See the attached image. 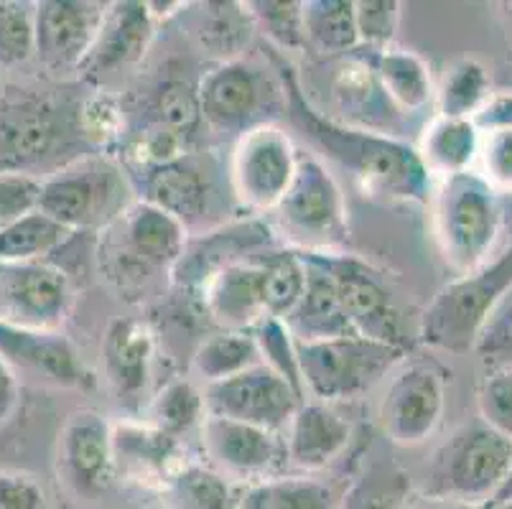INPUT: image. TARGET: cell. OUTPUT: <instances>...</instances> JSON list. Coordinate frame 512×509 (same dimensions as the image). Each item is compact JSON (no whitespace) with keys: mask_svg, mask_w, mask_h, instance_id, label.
<instances>
[{"mask_svg":"<svg viewBox=\"0 0 512 509\" xmlns=\"http://www.w3.org/2000/svg\"><path fill=\"white\" fill-rule=\"evenodd\" d=\"M202 392L207 415H220L273 433L286 431L293 413L306 400L291 382L263 362L240 375L202 387Z\"/></svg>","mask_w":512,"mask_h":509,"instance_id":"obj_18","label":"cell"},{"mask_svg":"<svg viewBox=\"0 0 512 509\" xmlns=\"http://www.w3.org/2000/svg\"><path fill=\"white\" fill-rule=\"evenodd\" d=\"M512 479V441L472 420L456 428L428 459L423 469L426 497L492 504L505 494Z\"/></svg>","mask_w":512,"mask_h":509,"instance_id":"obj_7","label":"cell"},{"mask_svg":"<svg viewBox=\"0 0 512 509\" xmlns=\"http://www.w3.org/2000/svg\"><path fill=\"white\" fill-rule=\"evenodd\" d=\"M342 494L314 474H281L240 489V509H339Z\"/></svg>","mask_w":512,"mask_h":509,"instance_id":"obj_32","label":"cell"},{"mask_svg":"<svg viewBox=\"0 0 512 509\" xmlns=\"http://www.w3.org/2000/svg\"><path fill=\"white\" fill-rule=\"evenodd\" d=\"M199 118L212 133L240 138L260 125L276 123L286 112L281 77L248 59L214 64L197 82Z\"/></svg>","mask_w":512,"mask_h":509,"instance_id":"obj_10","label":"cell"},{"mask_svg":"<svg viewBox=\"0 0 512 509\" xmlns=\"http://www.w3.org/2000/svg\"><path fill=\"white\" fill-rule=\"evenodd\" d=\"M278 245L301 252H339L349 242L347 199L327 168L311 151L299 153L291 186L268 217Z\"/></svg>","mask_w":512,"mask_h":509,"instance_id":"obj_6","label":"cell"},{"mask_svg":"<svg viewBox=\"0 0 512 509\" xmlns=\"http://www.w3.org/2000/svg\"><path fill=\"white\" fill-rule=\"evenodd\" d=\"M329 100L334 107V115H329V118L337 120V123L347 125V128L367 130V133L406 140L403 138L406 115L393 105V100L377 79L375 69L357 51L344 56L339 62L332 77V87H329Z\"/></svg>","mask_w":512,"mask_h":509,"instance_id":"obj_25","label":"cell"},{"mask_svg":"<svg viewBox=\"0 0 512 509\" xmlns=\"http://www.w3.org/2000/svg\"><path fill=\"white\" fill-rule=\"evenodd\" d=\"M375 69L383 90L403 115H421L434 105L436 84L426 59L416 51L390 46L383 51H357Z\"/></svg>","mask_w":512,"mask_h":509,"instance_id":"obj_30","label":"cell"},{"mask_svg":"<svg viewBox=\"0 0 512 509\" xmlns=\"http://www.w3.org/2000/svg\"><path fill=\"white\" fill-rule=\"evenodd\" d=\"M304 34L306 49L321 56L355 54V0H304Z\"/></svg>","mask_w":512,"mask_h":509,"instance_id":"obj_35","label":"cell"},{"mask_svg":"<svg viewBox=\"0 0 512 509\" xmlns=\"http://www.w3.org/2000/svg\"><path fill=\"white\" fill-rule=\"evenodd\" d=\"M240 489L194 459L161 494V504L169 509H240Z\"/></svg>","mask_w":512,"mask_h":509,"instance_id":"obj_39","label":"cell"},{"mask_svg":"<svg viewBox=\"0 0 512 509\" xmlns=\"http://www.w3.org/2000/svg\"><path fill=\"white\" fill-rule=\"evenodd\" d=\"M72 237L64 224L34 209L0 232V263H51Z\"/></svg>","mask_w":512,"mask_h":509,"instance_id":"obj_34","label":"cell"},{"mask_svg":"<svg viewBox=\"0 0 512 509\" xmlns=\"http://www.w3.org/2000/svg\"><path fill=\"white\" fill-rule=\"evenodd\" d=\"M510 288L512 242L492 263L459 275L431 298L418 321V342L449 354L472 352L484 319Z\"/></svg>","mask_w":512,"mask_h":509,"instance_id":"obj_9","label":"cell"},{"mask_svg":"<svg viewBox=\"0 0 512 509\" xmlns=\"http://www.w3.org/2000/svg\"><path fill=\"white\" fill-rule=\"evenodd\" d=\"M403 509H487V504H472V502H459V499H439V497H426L421 492H413L408 504Z\"/></svg>","mask_w":512,"mask_h":509,"instance_id":"obj_54","label":"cell"},{"mask_svg":"<svg viewBox=\"0 0 512 509\" xmlns=\"http://www.w3.org/2000/svg\"><path fill=\"white\" fill-rule=\"evenodd\" d=\"M265 59L273 64L286 92L283 115L291 128L309 143L316 158L344 168L372 202L426 204L431 199L436 184L423 168L413 143L337 123L311 105L286 54L265 46Z\"/></svg>","mask_w":512,"mask_h":509,"instance_id":"obj_1","label":"cell"},{"mask_svg":"<svg viewBox=\"0 0 512 509\" xmlns=\"http://www.w3.org/2000/svg\"><path fill=\"white\" fill-rule=\"evenodd\" d=\"M276 247L281 245L263 217H235L186 240L179 263L171 270V288L197 298L204 283L217 270L242 260H253Z\"/></svg>","mask_w":512,"mask_h":509,"instance_id":"obj_19","label":"cell"},{"mask_svg":"<svg viewBox=\"0 0 512 509\" xmlns=\"http://www.w3.org/2000/svg\"><path fill=\"white\" fill-rule=\"evenodd\" d=\"M197 301L217 331H253L268 316L258 260L217 270L202 286Z\"/></svg>","mask_w":512,"mask_h":509,"instance_id":"obj_27","label":"cell"},{"mask_svg":"<svg viewBox=\"0 0 512 509\" xmlns=\"http://www.w3.org/2000/svg\"><path fill=\"white\" fill-rule=\"evenodd\" d=\"M406 354V349L372 342L357 334L296 344L304 398L311 395V400L327 405L360 398L393 372Z\"/></svg>","mask_w":512,"mask_h":509,"instance_id":"obj_11","label":"cell"},{"mask_svg":"<svg viewBox=\"0 0 512 509\" xmlns=\"http://www.w3.org/2000/svg\"><path fill=\"white\" fill-rule=\"evenodd\" d=\"M136 199L128 168L115 153H87L41 179L39 209L74 235H100Z\"/></svg>","mask_w":512,"mask_h":509,"instance_id":"obj_4","label":"cell"},{"mask_svg":"<svg viewBox=\"0 0 512 509\" xmlns=\"http://www.w3.org/2000/svg\"><path fill=\"white\" fill-rule=\"evenodd\" d=\"M492 77L482 62L477 59H456L451 67H446L444 77L436 84V115L444 118L472 120L479 107L490 100Z\"/></svg>","mask_w":512,"mask_h":509,"instance_id":"obj_38","label":"cell"},{"mask_svg":"<svg viewBox=\"0 0 512 509\" xmlns=\"http://www.w3.org/2000/svg\"><path fill=\"white\" fill-rule=\"evenodd\" d=\"M255 34L245 3H202L194 23V36L209 56L220 62L242 59V51Z\"/></svg>","mask_w":512,"mask_h":509,"instance_id":"obj_36","label":"cell"},{"mask_svg":"<svg viewBox=\"0 0 512 509\" xmlns=\"http://www.w3.org/2000/svg\"><path fill=\"white\" fill-rule=\"evenodd\" d=\"M502 194L477 171L439 181L431 194V227L444 263L456 275L490 263L502 235Z\"/></svg>","mask_w":512,"mask_h":509,"instance_id":"obj_5","label":"cell"},{"mask_svg":"<svg viewBox=\"0 0 512 509\" xmlns=\"http://www.w3.org/2000/svg\"><path fill=\"white\" fill-rule=\"evenodd\" d=\"M477 151L479 130L474 128L472 120L444 118V115H434L428 120L416 143L418 158L434 184L472 171L477 163Z\"/></svg>","mask_w":512,"mask_h":509,"instance_id":"obj_29","label":"cell"},{"mask_svg":"<svg viewBox=\"0 0 512 509\" xmlns=\"http://www.w3.org/2000/svg\"><path fill=\"white\" fill-rule=\"evenodd\" d=\"M304 258L319 265L334 280L344 314L357 336L408 352L411 342L406 334V321H403L388 275L383 270L347 250L309 252Z\"/></svg>","mask_w":512,"mask_h":509,"instance_id":"obj_13","label":"cell"},{"mask_svg":"<svg viewBox=\"0 0 512 509\" xmlns=\"http://www.w3.org/2000/svg\"><path fill=\"white\" fill-rule=\"evenodd\" d=\"M141 418L156 426L158 431L184 441L186 433L199 431L202 420L207 418L202 385H197L189 377L166 382L161 390L153 392Z\"/></svg>","mask_w":512,"mask_h":509,"instance_id":"obj_37","label":"cell"},{"mask_svg":"<svg viewBox=\"0 0 512 509\" xmlns=\"http://www.w3.org/2000/svg\"><path fill=\"white\" fill-rule=\"evenodd\" d=\"M245 8L265 46L281 54L306 51L304 0H248Z\"/></svg>","mask_w":512,"mask_h":509,"instance_id":"obj_41","label":"cell"},{"mask_svg":"<svg viewBox=\"0 0 512 509\" xmlns=\"http://www.w3.org/2000/svg\"><path fill=\"white\" fill-rule=\"evenodd\" d=\"M352 433V423L334 405L304 400L283 431L288 469L296 474H319L347 451Z\"/></svg>","mask_w":512,"mask_h":509,"instance_id":"obj_26","label":"cell"},{"mask_svg":"<svg viewBox=\"0 0 512 509\" xmlns=\"http://www.w3.org/2000/svg\"><path fill=\"white\" fill-rule=\"evenodd\" d=\"M301 148L278 123L260 125L235 140L227 179L240 217H268L291 186Z\"/></svg>","mask_w":512,"mask_h":509,"instance_id":"obj_12","label":"cell"},{"mask_svg":"<svg viewBox=\"0 0 512 509\" xmlns=\"http://www.w3.org/2000/svg\"><path fill=\"white\" fill-rule=\"evenodd\" d=\"M403 6L398 0H355V26L360 49L383 51L395 44Z\"/></svg>","mask_w":512,"mask_h":509,"instance_id":"obj_45","label":"cell"},{"mask_svg":"<svg viewBox=\"0 0 512 509\" xmlns=\"http://www.w3.org/2000/svg\"><path fill=\"white\" fill-rule=\"evenodd\" d=\"M192 461L186 441L158 431L148 420L123 418L113 423L115 482L161 497Z\"/></svg>","mask_w":512,"mask_h":509,"instance_id":"obj_20","label":"cell"},{"mask_svg":"<svg viewBox=\"0 0 512 509\" xmlns=\"http://www.w3.org/2000/svg\"><path fill=\"white\" fill-rule=\"evenodd\" d=\"M411 476L385 456H362L339 497V509H403L413 497Z\"/></svg>","mask_w":512,"mask_h":509,"instance_id":"obj_31","label":"cell"},{"mask_svg":"<svg viewBox=\"0 0 512 509\" xmlns=\"http://www.w3.org/2000/svg\"><path fill=\"white\" fill-rule=\"evenodd\" d=\"M446 413V372L434 359H403L388 382L377 420L390 443L413 448L439 431Z\"/></svg>","mask_w":512,"mask_h":509,"instance_id":"obj_15","label":"cell"},{"mask_svg":"<svg viewBox=\"0 0 512 509\" xmlns=\"http://www.w3.org/2000/svg\"><path fill=\"white\" fill-rule=\"evenodd\" d=\"M74 303L72 278L51 263H0V321L62 331Z\"/></svg>","mask_w":512,"mask_h":509,"instance_id":"obj_17","label":"cell"},{"mask_svg":"<svg viewBox=\"0 0 512 509\" xmlns=\"http://www.w3.org/2000/svg\"><path fill=\"white\" fill-rule=\"evenodd\" d=\"M472 123L479 133L510 130L512 128V90L492 92L490 100L479 107V112L472 118Z\"/></svg>","mask_w":512,"mask_h":509,"instance_id":"obj_52","label":"cell"},{"mask_svg":"<svg viewBox=\"0 0 512 509\" xmlns=\"http://www.w3.org/2000/svg\"><path fill=\"white\" fill-rule=\"evenodd\" d=\"M158 26L161 23L156 21L146 0L107 3L95 44L79 67V77L102 82L107 77L136 69L151 51Z\"/></svg>","mask_w":512,"mask_h":509,"instance_id":"obj_23","label":"cell"},{"mask_svg":"<svg viewBox=\"0 0 512 509\" xmlns=\"http://www.w3.org/2000/svg\"><path fill=\"white\" fill-rule=\"evenodd\" d=\"M136 509H169V507L161 502H153V504H143V507H136Z\"/></svg>","mask_w":512,"mask_h":509,"instance_id":"obj_56","label":"cell"},{"mask_svg":"<svg viewBox=\"0 0 512 509\" xmlns=\"http://www.w3.org/2000/svg\"><path fill=\"white\" fill-rule=\"evenodd\" d=\"M18 405H21V382L13 367L0 359V426H6L16 415Z\"/></svg>","mask_w":512,"mask_h":509,"instance_id":"obj_53","label":"cell"},{"mask_svg":"<svg viewBox=\"0 0 512 509\" xmlns=\"http://www.w3.org/2000/svg\"><path fill=\"white\" fill-rule=\"evenodd\" d=\"M102 377L128 418H141L151 400L156 334L141 316H118L107 324L100 344Z\"/></svg>","mask_w":512,"mask_h":509,"instance_id":"obj_22","label":"cell"},{"mask_svg":"<svg viewBox=\"0 0 512 509\" xmlns=\"http://www.w3.org/2000/svg\"><path fill=\"white\" fill-rule=\"evenodd\" d=\"M0 509H49V497L34 474L0 469Z\"/></svg>","mask_w":512,"mask_h":509,"instance_id":"obj_51","label":"cell"},{"mask_svg":"<svg viewBox=\"0 0 512 509\" xmlns=\"http://www.w3.org/2000/svg\"><path fill=\"white\" fill-rule=\"evenodd\" d=\"M79 123H82V135L92 153H110V148L123 146L125 110L105 90H95L92 95L82 97Z\"/></svg>","mask_w":512,"mask_h":509,"instance_id":"obj_43","label":"cell"},{"mask_svg":"<svg viewBox=\"0 0 512 509\" xmlns=\"http://www.w3.org/2000/svg\"><path fill=\"white\" fill-rule=\"evenodd\" d=\"M204 464L237 487L265 482L288 474V456L283 433L237 423V420L207 415L199 426Z\"/></svg>","mask_w":512,"mask_h":509,"instance_id":"obj_16","label":"cell"},{"mask_svg":"<svg viewBox=\"0 0 512 509\" xmlns=\"http://www.w3.org/2000/svg\"><path fill=\"white\" fill-rule=\"evenodd\" d=\"M250 334H253L255 342H258L263 364H268L271 370H276L283 380L291 382V385L304 395L299 357H296V342H293V336L291 331L286 329V324H283L281 319L265 316Z\"/></svg>","mask_w":512,"mask_h":509,"instance_id":"obj_46","label":"cell"},{"mask_svg":"<svg viewBox=\"0 0 512 509\" xmlns=\"http://www.w3.org/2000/svg\"><path fill=\"white\" fill-rule=\"evenodd\" d=\"M474 171L497 194H512V128L479 133V151Z\"/></svg>","mask_w":512,"mask_h":509,"instance_id":"obj_49","label":"cell"},{"mask_svg":"<svg viewBox=\"0 0 512 509\" xmlns=\"http://www.w3.org/2000/svg\"><path fill=\"white\" fill-rule=\"evenodd\" d=\"M107 3L41 0L34 3V59L51 77L77 72L95 44Z\"/></svg>","mask_w":512,"mask_h":509,"instance_id":"obj_21","label":"cell"},{"mask_svg":"<svg viewBox=\"0 0 512 509\" xmlns=\"http://www.w3.org/2000/svg\"><path fill=\"white\" fill-rule=\"evenodd\" d=\"M82 97L67 87H0V174L46 179L87 156L79 123Z\"/></svg>","mask_w":512,"mask_h":509,"instance_id":"obj_2","label":"cell"},{"mask_svg":"<svg viewBox=\"0 0 512 509\" xmlns=\"http://www.w3.org/2000/svg\"><path fill=\"white\" fill-rule=\"evenodd\" d=\"M0 359L13 372L67 390H92L95 375L64 331H29L0 321Z\"/></svg>","mask_w":512,"mask_h":509,"instance_id":"obj_24","label":"cell"},{"mask_svg":"<svg viewBox=\"0 0 512 509\" xmlns=\"http://www.w3.org/2000/svg\"><path fill=\"white\" fill-rule=\"evenodd\" d=\"M189 232L169 212L136 199L118 222L100 232L97 265L102 278L123 301L143 303L171 286Z\"/></svg>","mask_w":512,"mask_h":509,"instance_id":"obj_3","label":"cell"},{"mask_svg":"<svg viewBox=\"0 0 512 509\" xmlns=\"http://www.w3.org/2000/svg\"><path fill=\"white\" fill-rule=\"evenodd\" d=\"M304 258V255H301ZM306 288L291 314L283 319L296 344L327 342L339 336H352L355 329L344 314L342 298H339L334 280L319 265L306 260Z\"/></svg>","mask_w":512,"mask_h":509,"instance_id":"obj_28","label":"cell"},{"mask_svg":"<svg viewBox=\"0 0 512 509\" xmlns=\"http://www.w3.org/2000/svg\"><path fill=\"white\" fill-rule=\"evenodd\" d=\"M472 352L490 367H512V288L487 314Z\"/></svg>","mask_w":512,"mask_h":509,"instance_id":"obj_48","label":"cell"},{"mask_svg":"<svg viewBox=\"0 0 512 509\" xmlns=\"http://www.w3.org/2000/svg\"><path fill=\"white\" fill-rule=\"evenodd\" d=\"M34 56V3L0 0V67H18Z\"/></svg>","mask_w":512,"mask_h":509,"instance_id":"obj_44","label":"cell"},{"mask_svg":"<svg viewBox=\"0 0 512 509\" xmlns=\"http://www.w3.org/2000/svg\"><path fill=\"white\" fill-rule=\"evenodd\" d=\"M54 471L59 489L79 507L97 504L115 484L113 423L95 408H77L59 428Z\"/></svg>","mask_w":512,"mask_h":509,"instance_id":"obj_14","label":"cell"},{"mask_svg":"<svg viewBox=\"0 0 512 509\" xmlns=\"http://www.w3.org/2000/svg\"><path fill=\"white\" fill-rule=\"evenodd\" d=\"M479 420L512 441V367H490L477 390Z\"/></svg>","mask_w":512,"mask_h":509,"instance_id":"obj_47","label":"cell"},{"mask_svg":"<svg viewBox=\"0 0 512 509\" xmlns=\"http://www.w3.org/2000/svg\"><path fill=\"white\" fill-rule=\"evenodd\" d=\"M41 181L31 176L0 174V232L39 209Z\"/></svg>","mask_w":512,"mask_h":509,"instance_id":"obj_50","label":"cell"},{"mask_svg":"<svg viewBox=\"0 0 512 509\" xmlns=\"http://www.w3.org/2000/svg\"><path fill=\"white\" fill-rule=\"evenodd\" d=\"M263 362L250 331H214L204 336L192 354V380L207 387L235 377Z\"/></svg>","mask_w":512,"mask_h":509,"instance_id":"obj_33","label":"cell"},{"mask_svg":"<svg viewBox=\"0 0 512 509\" xmlns=\"http://www.w3.org/2000/svg\"><path fill=\"white\" fill-rule=\"evenodd\" d=\"M487 509H512V497H505V499H497V502L487 504Z\"/></svg>","mask_w":512,"mask_h":509,"instance_id":"obj_55","label":"cell"},{"mask_svg":"<svg viewBox=\"0 0 512 509\" xmlns=\"http://www.w3.org/2000/svg\"><path fill=\"white\" fill-rule=\"evenodd\" d=\"M260 278H263L265 311L273 319H286L299 303L306 288V263L299 252L276 247L258 255Z\"/></svg>","mask_w":512,"mask_h":509,"instance_id":"obj_40","label":"cell"},{"mask_svg":"<svg viewBox=\"0 0 512 509\" xmlns=\"http://www.w3.org/2000/svg\"><path fill=\"white\" fill-rule=\"evenodd\" d=\"M222 163L209 151H186L184 156L148 171L130 174L138 199L156 204L186 227L189 237L214 230L235 219L230 179L222 186Z\"/></svg>","mask_w":512,"mask_h":509,"instance_id":"obj_8","label":"cell"},{"mask_svg":"<svg viewBox=\"0 0 512 509\" xmlns=\"http://www.w3.org/2000/svg\"><path fill=\"white\" fill-rule=\"evenodd\" d=\"M153 112H156V118H153L151 125L169 130L176 138L192 146V138L197 135L199 125H202L197 84H186L181 79H166L156 92Z\"/></svg>","mask_w":512,"mask_h":509,"instance_id":"obj_42","label":"cell"}]
</instances>
